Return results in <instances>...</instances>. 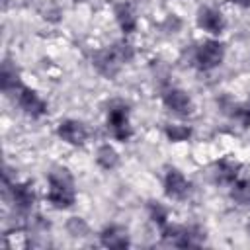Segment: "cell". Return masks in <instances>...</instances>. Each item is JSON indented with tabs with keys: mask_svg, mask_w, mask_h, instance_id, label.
I'll return each instance as SVG.
<instances>
[{
	"mask_svg": "<svg viewBox=\"0 0 250 250\" xmlns=\"http://www.w3.org/2000/svg\"><path fill=\"white\" fill-rule=\"evenodd\" d=\"M223 59H225V45L215 39L203 41L195 49V55H193L195 66L199 70H213L223 62Z\"/></svg>",
	"mask_w": 250,
	"mask_h": 250,
	"instance_id": "5",
	"label": "cell"
},
{
	"mask_svg": "<svg viewBox=\"0 0 250 250\" xmlns=\"http://www.w3.org/2000/svg\"><path fill=\"white\" fill-rule=\"evenodd\" d=\"M150 217H152V221L154 223H158L160 227H164L166 225V219H168V213H166V209L160 205V203H150Z\"/></svg>",
	"mask_w": 250,
	"mask_h": 250,
	"instance_id": "20",
	"label": "cell"
},
{
	"mask_svg": "<svg viewBox=\"0 0 250 250\" xmlns=\"http://www.w3.org/2000/svg\"><path fill=\"white\" fill-rule=\"evenodd\" d=\"M133 55H135V51L127 41H115L111 47L94 53L92 64L105 78H113L119 72V68L133 59Z\"/></svg>",
	"mask_w": 250,
	"mask_h": 250,
	"instance_id": "1",
	"label": "cell"
},
{
	"mask_svg": "<svg viewBox=\"0 0 250 250\" xmlns=\"http://www.w3.org/2000/svg\"><path fill=\"white\" fill-rule=\"evenodd\" d=\"M49 191L47 199L57 209H68L76 201V189L74 180L66 168H53L49 172Z\"/></svg>",
	"mask_w": 250,
	"mask_h": 250,
	"instance_id": "2",
	"label": "cell"
},
{
	"mask_svg": "<svg viewBox=\"0 0 250 250\" xmlns=\"http://www.w3.org/2000/svg\"><path fill=\"white\" fill-rule=\"evenodd\" d=\"M113 14H115V20H117L123 33H133L137 29V14H135L131 4H127V2L115 4Z\"/></svg>",
	"mask_w": 250,
	"mask_h": 250,
	"instance_id": "13",
	"label": "cell"
},
{
	"mask_svg": "<svg viewBox=\"0 0 250 250\" xmlns=\"http://www.w3.org/2000/svg\"><path fill=\"white\" fill-rule=\"evenodd\" d=\"M76 2H80V0H76Z\"/></svg>",
	"mask_w": 250,
	"mask_h": 250,
	"instance_id": "23",
	"label": "cell"
},
{
	"mask_svg": "<svg viewBox=\"0 0 250 250\" xmlns=\"http://www.w3.org/2000/svg\"><path fill=\"white\" fill-rule=\"evenodd\" d=\"M164 191L172 199H186L189 193V182L180 170L170 168L164 176Z\"/></svg>",
	"mask_w": 250,
	"mask_h": 250,
	"instance_id": "9",
	"label": "cell"
},
{
	"mask_svg": "<svg viewBox=\"0 0 250 250\" xmlns=\"http://www.w3.org/2000/svg\"><path fill=\"white\" fill-rule=\"evenodd\" d=\"M230 197L234 199V203L250 207V180L236 178L230 184Z\"/></svg>",
	"mask_w": 250,
	"mask_h": 250,
	"instance_id": "15",
	"label": "cell"
},
{
	"mask_svg": "<svg viewBox=\"0 0 250 250\" xmlns=\"http://www.w3.org/2000/svg\"><path fill=\"white\" fill-rule=\"evenodd\" d=\"M20 78H18V72H16V66L10 64V61H4L2 64V90L4 94H12L16 92V88L20 86Z\"/></svg>",
	"mask_w": 250,
	"mask_h": 250,
	"instance_id": "16",
	"label": "cell"
},
{
	"mask_svg": "<svg viewBox=\"0 0 250 250\" xmlns=\"http://www.w3.org/2000/svg\"><path fill=\"white\" fill-rule=\"evenodd\" d=\"M100 242L105 248H125V246H129V234L125 229L111 225L100 232Z\"/></svg>",
	"mask_w": 250,
	"mask_h": 250,
	"instance_id": "12",
	"label": "cell"
},
{
	"mask_svg": "<svg viewBox=\"0 0 250 250\" xmlns=\"http://www.w3.org/2000/svg\"><path fill=\"white\" fill-rule=\"evenodd\" d=\"M66 227H68V232H70L72 236H82V232L86 230V225H84L82 219H78V217H72Z\"/></svg>",
	"mask_w": 250,
	"mask_h": 250,
	"instance_id": "21",
	"label": "cell"
},
{
	"mask_svg": "<svg viewBox=\"0 0 250 250\" xmlns=\"http://www.w3.org/2000/svg\"><path fill=\"white\" fill-rule=\"evenodd\" d=\"M162 102L164 105L178 113V115H189L191 109H193V104H191V98L188 96V92L180 90V88H170L162 94Z\"/></svg>",
	"mask_w": 250,
	"mask_h": 250,
	"instance_id": "10",
	"label": "cell"
},
{
	"mask_svg": "<svg viewBox=\"0 0 250 250\" xmlns=\"http://www.w3.org/2000/svg\"><path fill=\"white\" fill-rule=\"evenodd\" d=\"M14 100H16V104L20 105V109H21L25 115L33 117V119L43 117V115L47 113V102H45L35 90L27 88V86H23V84H20V86L16 88Z\"/></svg>",
	"mask_w": 250,
	"mask_h": 250,
	"instance_id": "6",
	"label": "cell"
},
{
	"mask_svg": "<svg viewBox=\"0 0 250 250\" xmlns=\"http://www.w3.org/2000/svg\"><path fill=\"white\" fill-rule=\"evenodd\" d=\"M230 2L240 6V8H250V0H230Z\"/></svg>",
	"mask_w": 250,
	"mask_h": 250,
	"instance_id": "22",
	"label": "cell"
},
{
	"mask_svg": "<svg viewBox=\"0 0 250 250\" xmlns=\"http://www.w3.org/2000/svg\"><path fill=\"white\" fill-rule=\"evenodd\" d=\"M107 131L115 141H129L133 137V127L129 121V105L123 102H113L107 107Z\"/></svg>",
	"mask_w": 250,
	"mask_h": 250,
	"instance_id": "3",
	"label": "cell"
},
{
	"mask_svg": "<svg viewBox=\"0 0 250 250\" xmlns=\"http://www.w3.org/2000/svg\"><path fill=\"white\" fill-rule=\"evenodd\" d=\"M57 135L62 141H66L68 145H76V146H80V145H84L88 141V129H86V125L82 121H76V119H64V121H61L59 127H57Z\"/></svg>",
	"mask_w": 250,
	"mask_h": 250,
	"instance_id": "8",
	"label": "cell"
},
{
	"mask_svg": "<svg viewBox=\"0 0 250 250\" xmlns=\"http://www.w3.org/2000/svg\"><path fill=\"white\" fill-rule=\"evenodd\" d=\"M117 152L109 146V145H102L100 148H98V152H96V162L104 168V170H111V168H115L117 166Z\"/></svg>",
	"mask_w": 250,
	"mask_h": 250,
	"instance_id": "17",
	"label": "cell"
},
{
	"mask_svg": "<svg viewBox=\"0 0 250 250\" xmlns=\"http://www.w3.org/2000/svg\"><path fill=\"white\" fill-rule=\"evenodd\" d=\"M6 189L10 191V197L14 201V205L20 209V211H29L35 203V191H33V186L29 182H10V184H4Z\"/></svg>",
	"mask_w": 250,
	"mask_h": 250,
	"instance_id": "7",
	"label": "cell"
},
{
	"mask_svg": "<svg viewBox=\"0 0 250 250\" xmlns=\"http://www.w3.org/2000/svg\"><path fill=\"white\" fill-rule=\"evenodd\" d=\"M197 25L211 35H219L225 29V18L219 10H215L211 6H203L197 12Z\"/></svg>",
	"mask_w": 250,
	"mask_h": 250,
	"instance_id": "11",
	"label": "cell"
},
{
	"mask_svg": "<svg viewBox=\"0 0 250 250\" xmlns=\"http://www.w3.org/2000/svg\"><path fill=\"white\" fill-rule=\"evenodd\" d=\"M162 240L172 246H199L205 240V232L199 227H178V225H164L162 227Z\"/></svg>",
	"mask_w": 250,
	"mask_h": 250,
	"instance_id": "4",
	"label": "cell"
},
{
	"mask_svg": "<svg viewBox=\"0 0 250 250\" xmlns=\"http://www.w3.org/2000/svg\"><path fill=\"white\" fill-rule=\"evenodd\" d=\"M232 117H234L242 127H248V125H250V104L236 105L234 111H232Z\"/></svg>",
	"mask_w": 250,
	"mask_h": 250,
	"instance_id": "19",
	"label": "cell"
},
{
	"mask_svg": "<svg viewBox=\"0 0 250 250\" xmlns=\"http://www.w3.org/2000/svg\"><path fill=\"white\" fill-rule=\"evenodd\" d=\"M164 133H166V137H168L170 141H174V143H182V141H188V139L191 137V129L186 127V125H178V123L166 125Z\"/></svg>",
	"mask_w": 250,
	"mask_h": 250,
	"instance_id": "18",
	"label": "cell"
},
{
	"mask_svg": "<svg viewBox=\"0 0 250 250\" xmlns=\"http://www.w3.org/2000/svg\"><path fill=\"white\" fill-rule=\"evenodd\" d=\"M238 164H234V162H230V160H221V162H217L215 164V172H213V176H215V182L217 184H227V186H230L236 178H238Z\"/></svg>",
	"mask_w": 250,
	"mask_h": 250,
	"instance_id": "14",
	"label": "cell"
}]
</instances>
